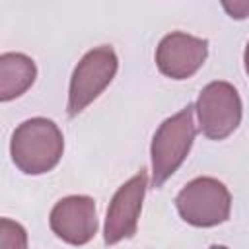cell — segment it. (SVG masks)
<instances>
[{"instance_id": "obj_1", "label": "cell", "mask_w": 249, "mask_h": 249, "mask_svg": "<svg viewBox=\"0 0 249 249\" xmlns=\"http://www.w3.org/2000/svg\"><path fill=\"white\" fill-rule=\"evenodd\" d=\"M64 152V136L58 124L45 117H33L16 126L10 140V156L25 175H43L54 169Z\"/></svg>"}, {"instance_id": "obj_2", "label": "cell", "mask_w": 249, "mask_h": 249, "mask_svg": "<svg viewBox=\"0 0 249 249\" xmlns=\"http://www.w3.org/2000/svg\"><path fill=\"white\" fill-rule=\"evenodd\" d=\"M195 136V105H187L158 126L150 146L152 185L156 189H160L181 167L191 152Z\"/></svg>"}, {"instance_id": "obj_3", "label": "cell", "mask_w": 249, "mask_h": 249, "mask_svg": "<svg viewBox=\"0 0 249 249\" xmlns=\"http://www.w3.org/2000/svg\"><path fill=\"white\" fill-rule=\"evenodd\" d=\"M175 206L183 222L195 228H214L230 218L231 195L222 181L196 177L177 193Z\"/></svg>"}, {"instance_id": "obj_4", "label": "cell", "mask_w": 249, "mask_h": 249, "mask_svg": "<svg viewBox=\"0 0 249 249\" xmlns=\"http://www.w3.org/2000/svg\"><path fill=\"white\" fill-rule=\"evenodd\" d=\"M119 70V58L109 45L95 47L88 51L82 60L76 64L70 89H68V117H76L89 103H93L103 89L113 82Z\"/></svg>"}, {"instance_id": "obj_5", "label": "cell", "mask_w": 249, "mask_h": 249, "mask_svg": "<svg viewBox=\"0 0 249 249\" xmlns=\"http://www.w3.org/2000/svg\"><path fill=\"white\" fill-rule=\"evenodd\" d=\"M195 111L200 132L210 140H224L239 126L243 105L237 89L230 82L216 80L202 88Z\"/></svg>"}, {"instance_id": "obj_6", "label": "cell", "mask_w": 249, "mask_h": 249, "mask_svg": "<svg viewBox=\"0 0 249 249\" xmlns=\"http://www.w3.org/2000/svg\"><path fill=\"white\" fill-rule=\"evenodd\" d=\"M146 187H148V175L142 169L117 189L105 216V228H103L105 245H115L136 233Z\"/></svg>"}, {"instance_id": "obj_7", "label": "cell", "mask_w": 249, "mask_h": 249, "mask_svg": "<svg viewBox=\"0 0 249 249\" xmlns=\"http://www.w3.org/2000/svg\"><path fill=\"white\" fill-rule=\"evenodd\" d=\"M208 56V41L183 31L167 33L156 49L158 70L171 80L195 76Z\"/></svg>"}, {"instance_id": "obj_8", "label": "cell", "mask_w": 249, "mask_h": 249, "mask_svg": "<svg viewBox=\"0 0 249 249\" xmlns=\"http://www.w3.org/2000/svg\"><path fill=\"white\" fill-rule=\"evenodd\" d=\"M49 226L53 233L68 245H86L97 233L95 200L88 195H70L60 198L51 214Z\"/></svg>"}, {"instance_id": "obj_9", "label": "cell", "mask_w": 249, "mask_h": 249, "mask_svg": "<svg viewBox=\"0 0 249 249\" xmlns=\"http://www.w3.org/2000/svg\"><path fill=\"white\" fill-rule=\"evenodd\" d=\"M37 78L33 58L23 53L0 54V101H12L23 95Z\"/></svg>"}, {"instance_id": "obj_10", "label": "cell", "mask_w": 249, "mask_h": 249, "mask_svg": "<svg viewBox=\"0 0 249 249\" xmlns=\"http://www.w3.org/2000/svg\"><path fill=\"white\" fill-rule=\"evenodd\" d=\"M0 249H27L25 228L10 218H2L0 220Z\"/></svg>"}, {"instance_id": "obj_11", "label": "cell", "mask_w": 249, "mask_h": 249, "mask_svg": "<svg viewBox=\"0 0 249 249\" xmlns=\"http://www.w3.org/2000/svg\"><path fill=\"white\" fill-rule=\"evenodd\" d=\"M224 10L233 19H245L249 18V0H233V2H222Z\"/></svg>"}, {"instance_id": "obj_12", "label": "cell", "mask_w": 249, "mask_h": 249, "mask_svg": "<svg viewBox=\"0 0 249 249\" xmlns=\"http://www.w3.org/2000/svg\"><path fill=\"white\" fill-rule=\"evenodd\" d=\"M243 62H245V72H247V76H249V43H247V47H245V54H243Z\"/></svg>"}, {"instance_id": "obj_13", "label": "cell", "mask_w": 249, "mask_h": 249, "mask_svg": "<svg viewBox=\"0 0 249 249\" xmlns=\"http://www.w3.org/2000/svg\"><path fill=\"white\" fill-rule=\"evenodd\" d=\"M208 249H228V247L226 245H210Z\"/></svg>"}]
</instances>
